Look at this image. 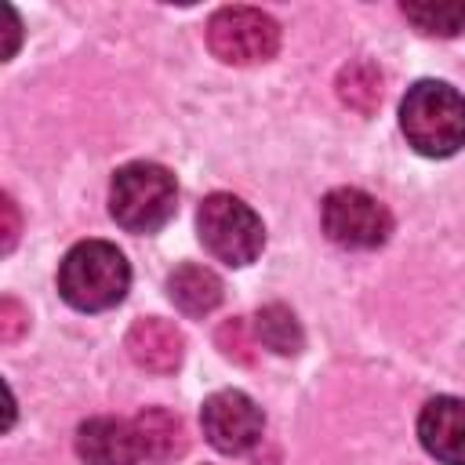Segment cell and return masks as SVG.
<instances>
[{
  "mask_svg": "<svg viewBox=\"0 0 465 465\" xmlns=\"http://www.w3.org/2000/svg\"><path fill=\"white\" fill-rule=\"evenodd\" d=\"M207 47L229 65H258L276 54L280 25L258 7H222L207 22Z\"/></svg>",
  "mask_w": 465,
  "mask_h": 465,
  "instance_id": "6",
  "label": "cell"
},
{
  "mask_svg": "<svg viewBox=\"0 0 465 465\" xmlns=\"http://www.w3.org/2000/svg\"><path fill=\"white\" fill-rule=\"evenodd\" d=\"M25 312H22V305L15 302V298H4L0 302V338L4 341H18V334L25 331Z\"/></svg>",
  "mask_w": 465,
  "mask_h": 465,
  "instance_id": "17",
  "label": "cell"
},
{
  "mask_svg": "<svg viewBox=\"0 0 465 465\" xmlns=\"http://www.w3.org/2000/svg\"><path fill=\"white\" fill-rule=\"evenodd\" d=\"M0 211H4V251H11L15 240H18V207H15L11 196H4L0 200Z\"/></svg>",
  "mask_w": 465,
  "mask_h": 465,
  "instance_id": "18",
  "label": "cell"
},
{
  "mask_svg": "<svg viewBox=\"0 0 465 465\" xmlns=\"http://www.w3.org/2000/svg\"><path fill=\"white\" fill-rule=\"evenodd\" d=\"M127 287H131V265L105 240L76 243L58 265V291L80 312L113 309L127 294Z\"/></svg>",
  "mask_w": 465,
  "mask_h": 465,
  "instance_id": "2",
  "label": "cell"
},
{
  "mask_svg": "<svg viewBox=\"0 0 465 465\" xmlns=\"http://www.w3.org/2000/svg\"><path fill=\"white\" fill-rule=\"evenodd\" d=\"M134 436H138V450L145 461H156V465H167L174 458L185 454L189 440H185V425L178 414L163 411V407H145L134 421Z\"/></svg>",
  "mask_w": 465,
  "mask_h": 465,
  "instance_id": "11",
  "label": "cell"
},
{
  "mask_svg": "<svg viewBox=\"0 0 465 465\" xmlns=\"http://www.w3.org/2000/svg\"><path fill=\"white\" fill-rule=\"evenodd\" d=\"M254 331H258V341H262L265 349H272L276 356H294V352H302V345H305V334H302L298 316H294L287 305H280V302L258 309Z\"/></svg>",
  "mask_w": 465,
  "mask_h": 465,
  "instance_id": "13",
  "label": "cell"
},
{
  "mask_svg": "<svg viewBox=\"0 0 465 465\" xmlns=\"http://www.w3.org/2000/svg\"><path fill=\"white\" fill-rule=\"evenodd\" d=\"M421 447L443 465H465V400L436 396L418 414Z\"/></svg>",
  "mask_w": 465,
  "mask_h": 465,
  "instance_id": "8",
  "label": "cell"
},
{
  "mask_svg": "<svg viewBox=\"0 0 465 465\" xmlns=\"http://www.w3.org/2000/svg\"><path fill=\"white\" fill-rule=\"evenodd\" d=\"M200 243L225 265H251L265 247L262 218L232 193H211L196 211Z\"/></svg>",
  "mask_w": 465,
  "mask_h": 465,
  "instance_id": "4",
  "label": "cell"
},
{
  "mask_svg": "<svg viewBox=\"0 0 465 465\" xmlns=\"http://www.w3.org/2000/svg\"><path fill=\"white\" fill-rule=\"evenodd\" d=\"M76 454L84 465H138V436L134 425L120 418H91L76 429Z\"/></svg>",
  "mask_w": 465,
  "mask_h": 465,
  "instance_id": "10",
  "label": "cell"
},
{
  "mask_svg": "<svg viewBox=\"0 0 465 465\" xmlns=\"http://www.w3.org/2000/svg\"><path fill=\"white\" fill-rule=\"evenodd\" d=\"M400 127L421 156H450L465 145V94L443 80H418L403 94Z\"/></svg>",
  "mask_w": 465,
  "mask_h": 465,
  "instance_id": "1",
  "label": "cell"
},
{
  "mask_svg": "<svg viewBox=\"0 0 465 465\" xmlns=\"http://www.w3.org/2000/svg\"><path fill=\"white\" fill-rule=\"evenodd\" d=\"M320 218H323V232L338 247H349V251L381 247L392 232V214L385 211V203L363 189H352V185L331 189L323 196Z\"/></svg>",
  "mask_w": 465,
  "mask_h": 465,
  "instance_id": "5",
  "label": "cell"
},
{
  "mask_svg": "<svg viewBox=\"0 0 465 465\" xmlns=\"http://www.w3.org/2000/svg\"><path fill=\"white\" fill-rule=\"evenodd\" d=\"M403 18L425 36H458L465 29V4H458V0L403 4Z\"/></svg>",
  "mask_w": 465,
  "mask_h": 465,
  "instance_id": "15",
  "label": "cell"
},
{
  "mask_svg": "<svg viewBox=\"0 0 465 465\" xmlns=\"http://www.w3.org/2000/svg\"><path fill=\"white\" fill-rule=\"evenodd\" d=\"M167 298L185 316H207L222 302V280L207 265H178L167 276Z\"/></svg>",
  "mask_w": 465,
  "mask_h": 465,
  "instance_id": "12",
  "label": "cell"
},
{
  "mask_svg": "<svg viewBox=\"0 0 465 465\" xmlns=\"http://www.w3.org/2000/svg\"><path fill=\"white\" fill-rule=\"evenodd\" d=\"M200 425H203V436H207V443L214 450H222V454H243V450H251L262 440L265 418H262V407L247 392L222 389V392H214V396L203 400Z\"/></svg>",
  "mask_w": 465,
  "mask_h": 465,
  "instance_id": "7",
  "label": "cell"
},
{
  "mask_svg": "<svg viewBox=\"0 0 465 465\" xmlns=\"http://www.w3.org/2000/svg\"><path fill=\"white\" fill-rule=\"evenodd\" d=\"M338 98L356 109L360 116H371L381 102V73L374 62H349L341 73H338Z\"/></svg>",
  "mask_w": 465,
  "mask_h": 465,
  "instance_id": "14",
  "label": "cell"
},
{
  "mask_svg": "<svg viewBox=\"0 0 465 465\" xmlns=\"http://www.w3.org/2000/svg\"><path fill=\"white\" fill-rule=\"evenodd\" d=\"M127 352H131V360L142 371H149V374H171V371H178V363L185 356V338H182V331L171 320L145 316V320H134L131 323V331H127Z\"/></svg>",
  "mask_w": 465,
  "mask_h": 465,
  "instance_id": "9",
  "label": "cell"
},
{
  "mask_svg": "<svg viewBox=\"0 0 465 465\" xmlns=\"http://www.w3.org/2000/svg\"><path fill=\"white\" fill-rule=\"evenodd\" d=\"M218 349H222L229 360L243 363V367H251V363H254V341L247 338L243 320H225V323L218 327Z\"/></svg>",
  "mask_w": 465,
  "mask_h": 465,
  "instance_id": "16",
  "label": "cell"
},
{
  "mask_svg": "<svg viewBox=\"0 0 465 465\" xmlns=\"http://www.w3.org/2000/svg\"><path fill=\"white\" fill-rule=\"evenodd\" d=\"M174 207H178V185L167 167L138 160L113 174L109 211L116 225H124L127 232H156L160 225H167Z\"/></svg>",
  "mask_w": 465,
  "mask_h": 465,
  "instance_id": "3",
  "label": "cell"
}]
</instances>
